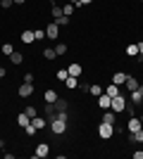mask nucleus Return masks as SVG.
Masks as SVG:
<instances>
[{
	"instance_id": "obj_1",
	"label": "nucleus",
	"mask_w": 143,
	"mask_h": 159,
	"mask_svg": "<svg viewBox=\"0 0 143 159\" xmlns=\"http://www.w3.org/2000/svg\"><path fill=\"white\" fill-rule=\"evenodd\" d=\"M110 109H112V112H117V114L126 112V98H124V95H115V98H112V102H110Z\"/></svg>"
},
{
	"instance_id": "obj_2",
	"label": "nucleus",
	"mask_w": 143,
	"mask_h": 159,
	"mask_svg": "<svg viewBox=\"0 0 143 159\" xmlns=\"http://www.w3.org/2000/svg\"><path fill=\"white\" fill-rule=\"evenodd\" d=\"M67 124H69V121H62V119H57V116H55V119L50 121L48 126H50V131H53L55 135H62V133L67 131Z\"/></svg>"
},
{
	"instance_id": "obj_3",
	"label": "nucleus",
	"mask_w": 143,
	"mask_h": 159,
	"mask_svg": "<svg viewBox=\"0 0 143 159\" xmlns=\"http://www.w3.org/2000/svg\"><path fill=\"white\" fill-rule=\"evenodd\" d=\"M112 124H105V121H100V126H98V135H100L102 140H107V138H112Z\"/></svg>"
},
{
	"instance_id": "obj_4",
	"label": "nucleus",
	"mask_w": 143,
	"mask_h": 159,
	"mask_svg": "<svg viewBox=\"0 0 143 159\" xmlns=\"http://www.w3.org/2000/svg\"><path fill=\"white\" fill-rule=\"evenodd\" d=\"M57 36H60V26H57V24H55V21H53V24H48V26H45V38H57Z\"/></svg>"
},
{
	"instance_id": "obj_5",
	"label": "nucleus",
	"mask_w": 143,
	"mask_h": 159,
	"mask_svg": "<svg viewBox=\"0 0 143 159\" xmlns=\"http://www.w3.org/2000/svg\"><path fill=\"white\" fill-rule=\"evenodd\" d=\"M17 93H19V98H29V95H34V83H21Z\"/></svg>"
},
{
	"instance_id": "obj_6",
	"label": "nucleus",
	"mask_w": 143,
	"mask_h": 159,
	"mask_svg": "<svg viewBox=\"0 0 143 159\" xmlns=\"http://www.w3.org/2000/svg\"><path fill=\"white\" fill-rule=\"evenodd\" d=\"M50 154V147L45 145V143H41V145L36 147V152H34V157H38V159H43V157H48Z\"/></svg>"
},
{
	"instance_id": "obj_7",
	"label": "nucleus",
	"mask_w": 143,
	"mask_h": 159,
	"mask_svg": "<svg viewBox=\"0 0 143 159\" xmlns=\"http://www.w3.org/2000/svg\"><path fill=\"white\" fill-rule=\"evenodd\" d=\"M110 102H112V98H110L107 93L98 95V107H100V109H110Z\"/></svg>"
},
{
	"instance_id": "obj_8",
	"label": "nucleus",
	"mask_w": 143,
	"mask_h": 159,
	"mask_svg": "<svg viewBox=\"0 0 143 159\" xmlns=\"http://www.w3.org/2000/svg\"><path fill=\"white\" fill-rule=\"evenodd\" d=\"M131 102H136V105L143 102V86H138L136 90H131Z\"/></svg>"
},
{
	"instance_id": "obj_9",
	"label": "nucleus",
	"mask_w": 143,
	"mask_h": 159,
	"mask_svg": "<svg viewBox=\"0 0 143 159\" xmlns=\"http://www.w3.org/2000/svg\"><path fill=\"white\" fill-rule=\"evenodd\" d=\"M81 71H83L81 64H69V66H67V74H69V76H76V79H79V76H81Z\"/></svg>"
},
{
	"instance_id": "obj_10",
	"label": "nucleus",
	"mask_w": 143,
	"mask_h": 159,
	"mask_svg": "<svg viewBox=\"0 0 143 159\" xmlns=\"http://www.w3.org/2000/svg\"><path fill=\"white\" fill-rule=\"evenodd\" d=\"M138 128H143V124H141V119H136V116H129V133H134V131H138Z\"/></svg>"
},
{
	"instance_id": "obj_11",
	"label": "nucleus",
	"mask_w": 143,
	"mask_h": 159,
	"mask_svg": "<svg viewBox=\"0 0 143 159\" xmlns=\"http://www.w3.org/2000/svg\"><path fill=\"white\" fill-rule=\"evenodd\" d=\"M117 112H112V109H105V114H102V121H105V124H112V126H115V121H117V116H115Z\"/></svg>"
},
{
	"instance_id": "obj_12",
	"label": "nucleus",
	"mask_w": 143,
	"mask_h": 159,
	"mask_svg": "<svg viewBox=\"0 0 143 159\" xmlns=\"http://www.w3.org/2000/svg\"><path fill=\"white\" fill-rule=\"evenodd\" d=\"M31 124H34V126L41 131V128H45V126H48V119H43V116H38V114H36L34 119H31Z\"/></svg>"
},
{
	"instance_id": "obj_13",
	"label": "nucleus",
	"mask_w": 143,
	"mask_h": 159,
	"mask_svg": "<svg viewBox=\"0 0 143 159\" xmlns=\"http://www.w3.org/2000/svg\"><path fill=\"white\" fill-rule=\"evenodd\" d=\"M124 86L129 88V93H131V90H136V88L141 86V83H138V81L134 79V76H126V81H124Z\"/></svg>"
},
{
	"instance_id": "obj_14",
	"label": "nucleus",
	"mask_w": 143,
	"mask_h": 159,
	"mask_svg": "<svg viewBox=\"0 0 143 159\" xmlns=\"http://www.w3.org/2000/svg\"><path fill=\"white\" fill-rule=\"evenodd\" d=\"M124 81H126V74L124 71H117L115 76H112V83H115V86H124Z\"/></svg>"
},
{
	"instance_id": "obj_15",
	"label": "nucleus",
	"mask_w": 143,
	"mask_h": 159,
	"mask_svg": "<svg viewBox=\"0 0 143 159\" xmlns=\"http://www.w3.org/2000/svg\"><path fill=\"white\" fill-rule=\"evenodd\" d=\"M129 140H131V143H143V128H138V131L129 133Z\"/></svg>"
},
{
	"instance_id": "obj_16",
	"label": "nucleus",
	"mask_w": 143,
	"mask_h": 159,
	"mask_svg": "<svg viewBox=\"0 0 143 159\" xmlns=\"http://www.w3.org/2000/svg\"><path fill=\"white\" fill-rule=\"evenodd\" d=\"M34 40H36L34 31H21V43H26V45H29V43H34Z\"/></svg>"
},
{
	"instance_id": "obj_17",
	"label": "nucleus",
	"mask_w": 143,
	"mask_h": 159,
	"mask_svg": "<svg viewBox=\"0 0 143 159\" xmlns=\"http://www.w3.org/2000/svg\"><path fill=\"white\" fill-rule=\"evenodd\" d=\"M17 124H19L21 128L29 126V124H31V116H29V114H19V116H17Z\"/></svg>"
},
{
	"instance_id": "obj_18",
	"label": "nucleus",
	"mask_w": 143,
	"mask_h": 159,
	"mask_svg": "<svg viewBox=\"0 0 143 159\" xmlns=\"http://www.w3.org/2000/svg\"><path fill=\"white\" fill-rule=\"evenodd\" d=\"M10 62H12V64H21V62H24V55H21V52H17V50H14V52L10 55Z\"/></svg>"
},
{
	"instance_id": "obj_19",
	"label": "nucleus",
	"mask_w": 143,
	"mask_h": 159,
	"mask_svg": "<svg viewBox=\"0 0 143 159\" xmlns=\"http://www.w3.org/2000/svg\"><path fill=\"white\" fill-rule=\"evenodd\" d=\"M53 105H55V112H64V109H67V100H60V98H57Z\"/></svg>"
},
{
	"instance_id": "obj_20",
	"label": "nucleus",
	"mask_w": 143,
	"mask_h": 159,
	"mask_svg": "<svg viewBox=\"0 0 143 159\" xmlns=\"http://www.w3.org/2000/svg\"><path fill=\"white\" fill-rule=\"evenodd\" d=\"M126 55H129V57H138V43H131V45H126Z\"/></svg>"
},
{
	"instance_id": "obj_21",
	"label": "nucleus",
	"mask_w": 143,
	"mask_h": 159,
	"mask_svg": "<svg viewBox=\"0 0 143 159\" xmlns=\"http://www.w3.org/2000/svg\"><path fill=\"white\" fill-rule=\"evenodd\" d=\"M64 83H67V88H69V90H74V88L79 86V81H76V76H67V79H64Z\"/></svg>"
},
{
	"instance_id": "obj_22",
	"label": "nucleus",
	"mask_w": 143,
	"mask_h": 159,
	"mask_svg": "<svg viewBox=\"0 0 143 159\" xmlns=\"http://www.w3.org/2000/svg\"><path fill=\"white\" fill-rule=\"evenodd\" d=\"M105 93H107L110 98H115V95H119V86H115V83H110V86H107V90H105Z\"/></svg>"
},
{
	"instance_id": "obj_23",
	"label": "nucleus",
	"mask_w": 143,
	"mask_h": 159,
	"mask_svg": "<svg viewBox=\"0 0 143 159\" xmlns=\"http://www.w3.org/2000/svg\"><path fill=\"white\" fill-rule=\"evenodd\" d=\"M43 57H45V60H55V57H57V52H55L53 48H48V50H43Z\"/></svg>"
},
{
	"instance_id": "obj_24",
	"label": "nucleus",
	"mask_w": 143,
	"mask_h": 159,
	"mask_svg": "<svg viewBox=\"0 0 143 159\" xmlns=\"http://www.w3.org/2000/svg\"><path fill=\"white\" fill-rule=\"evenodd\" d=\"M62 14H64V12H62V7L55 2V5H53V19H57V17H62Z\"/></svg>"
},
{
	"instance_id": "obj_25",
	"label": "nucleus",
	"mask_w": 143,
	"mask_h": 159,
	"mask_svg": "<svg viewBox=\"0 0 143 159\" xmlns=\"http://www.w3.org/2000/svg\"><path fill=\"white\" fill-rule=\"evenodd\" d=\"M57 100V93L55 90H45V102H55Z\"/></svg>"
},
{
	"instance_id": "obj_26",
	"label": "nucleus",
	"mask_w": 143,
	"mask_h": 159,
	"mask_svg": "<svg viewBox=\"0 0 143 159\" xmlns=\"http://www.w3.org/2000/svg\"><path fill=\"white\" fill-rule=\"evenodd\" d=\"M55 24H57V26H67V24H69V17H64V14H62V17H57V19H55Z\"/></svg>"
},
{
	"instance_id": "obj_27",
	"label": "nucleus",
	"mask_w": 143,
	"mask_h": 159,
	"mask_svg": "<svg viewBox=\"0 0 143 159\" xmlns=\"http://www.w3.org/2000/svg\"><path fill=\"white\" fill-rule=\"evenodd\" d=\"M0 50H2V52H5V55H7V57H10V55H12V52H14V48H12V45H10V43H2V48H0Z\"/></svg>"
},
{
	"instance_id": "obj_28",
	"label": "nucleus",
	"mask_w": 143,
	"mask_h": 159,
	"mask_svg": "<svg viewBox=\"0 0 143 159\" xmlns=\"http://www.w3.org/2000/svg\"><path fill=\"white\" fill-rule=\"evenodd\" d=\"M36 131H38V128H36L34 124H29V126H24V133H26V135H36Z\"/></svg>"
},
{
	"instance_id": "obj_29",
	"label": "nucleus",
	"mask_w": 143,
	"mask_h": 159,
	"mask_svg": "<svg viewBox=\"0 0 143 159\" xmlns=\"http://www.w3.org/2000/svg\"><path fill=\"white\" fill-rule=\"evenodd\" d=\"M62 12H64V17H72V12H74V5L69 2V5H64L62 7Z\"/></svg>"
},
{
	"instance_id": "obj_30",
	"label": "nucleus",
	"mask_w": 143,
	"mask_h": 159,
	"mask_svg": "<svg viewBox=\"0 0 143 159\" xmlns=\"http://www.w3.org/2000/svg\"><path fill=\"white\" fill-rule=\"evenodd\" d=\"M55 52H57V55H64V52H67V45H64V43H57V45H55Z\"/></svg>"
},
{
	"instance_id": "obj_31",
	"label": "nucleus",
	"mask_w": 143,
	"mask_h": 159,
	"mask_svg": "<svg viewBox=\"0 0 143 159\" xmlns=\"http://www.w3.org/2000/svg\"><path fill=\"white\" fill-rule=\"evenodd\" d=\"M34 36H36V40L45 38V29H38V31H34Z\"/></svg>"
},
{
	"instance_id": "obj_32",
	"label": "nucleus",
	"mask_w": 143,
	"mask_h": 159,
	"mask_svg": "<svg viewBox=\"0 0 143 159\" xmlns=\"http://www.w3.org/2000/svg\"><path fill=\"white\" fill-rule=\"evenodd\" d=\"M67 76H69V74H67V69H60V71H57V79H60V81H64Z\"/></svg>"
},
{
	"instance_id": "obj_33",
	"label": "nucleus",
	"mask_w": 143,
	"mask_h": 159,
	"mask_svg": "<svg viewBox=\"0 0 143 159\" xmlns=\"http://www.w3.org/2000/svg\"><path fill=\"white\" fill-rule=\"evenodd\" d=\"M24 114H29V116L34 119V116H36V107H26V109H24Z\"/></svg>"
},
{
	"instance_id": "obj_34",
	"label": "nucleus",
	"mask_w": 143,
	"mask_h": 159,
	"mask_svg": "<svg viewBox=\"0 0 143 159\" xmlns=\"http://www.w3.org/2000/svg\"><path fill=\"white\" fill-rule=\"evenodd\" d=\"M57 119H62V121H69V114H67V109H64V112H57Z\"/></svg>"
},
{
	"instance_id": "obj_35",
	"label": "nucleus",
	"mask_w": 143,
	"mask_h": 159,
	"mask_svg": "<svg viewBox=\"0 0 143 159\" xmlns=\"http://www.w3.org/2000/svg\"><path fill=\"white\" fill-rule=\"evenodd\" d=\"M91 93L93 95H102V88L100 86H91Z\"/></svg>"
},
{
	"instance_id": "obj_36",
	"label": "nucleus",
	"mask_w": 143,
	"mask_h": 159,
	"mask_svg": "<svg viewBox=\"0 0 143 159\" xmlns=\"http://www.w3.org/2000/svg\"><path fill=\"white\" fill-rule=\"evenodd\" d=\"M0 5L7 10V7H12V5H14V0H0Z\"/></svg>"
},
{
	"instance_id": "obj_37",
	"label": "nucleus",
	"mask_w": 143,
	"mask_h": 159,
	"mask_svg": "<svg viewBox=\"0 0 143 159\" xmlns=\"http://www.w3.org/2000/svg\"><path fill=\"white\" fill-rule=\"evenodd\" d=\"M24 83H34V74H24Z\"/></svg>"
},
{
	"instance_id": "obj_38",
	"label": "nucleus",
	"mask_w": 143,
	"mask_h": 159,
	"mask_svg": "<svg viewBox=\"0 0 143 159\" xmlns=\"http://www.w3.org/2000/svg\"><path fill=\"white\" fill-rule=\"evenodd\" d=\"M138 60H143V43H138Z\"/></svg>"
},
{
	"instance_id": "obj_39",
	"label": "nucleus",
	"mask_w": 143,
	"mask_h": 159,
	"mask_svg": "<svg viewBox=\"0 0 143 159\" xmlns=\"http://www.w3.org/2000/svg\"><path fill=\"white\" fill-rule=\"evenodd\" d=\"M134 159H143V152L138 150V152H134Z\"/></svg>"
},
{
	"instance_id": "obj_40",
	"label": "nucleus",
	"mask_w": 143,
	"mask_h": 159,
	"mask_svg": "<svg viewBox=\"0 0 143 159\" xmlns=\"http://www.w3.org/2000/svg\"><path fill=\"white\" fill-rule=\"evenodd\" d=\"M0 79H5V66H0Z\"/></svg>"
},
{
	"instance_id": "obj_41",
	"label": "nucleus",
	"mask_w": 143,
	"mask_h": 159,
	"mask_svg": "<svg viewBox=\"0 0 143 159\" xmlns=\"http://www.w3.org/2000/svg\"><path fill=\"white\" fill-rule=\"evenodd\" d=\"M69 2H72V5H76V7L81 5V0H69Z\"/></svg>"
},
{
	"instance_id": "obj_42",
	"label": "nucleus",
	"mask_w": 143,
	"mask_h": 159,
	"mask_svg": "<svg viewBox=\"0 0 143 159\" xmlns=\"http://www.w3.org/2000/svg\"><path fill=\"white\" fill-rule=\"evenodd\" d=\"M24 2H26V0H14V5H24Z\"/></svg>"
},
{
	"instance_id": "obj_43",
	"label": "nucleus",
	"mask_w": 143,
	"mask_h": 159,
	"mask_svg": "<svg viewBox=\"0 0 143 159\" xmlns=\"http://www.w3.org/2000/svg\"><path fill=\"white\" fill-rule=\"evenodd\" d=\"M91 2H93V0H81V5H91Z\"/></svg>"
},
{
	"instance_id": "obj_44",
	"label": "nucleus",
	"mask_w": 143,
	"mask_h": 159,
	"mask_svg": "<svg viewBox=\"0 0 143 159\" xmlns=\"http://www.w3.org/2000/svg\"><path fill=\"white\" fill-rule=\"evenodd\" d=\"M141 124H143V114H141Z\"/></svg>"
},
{
	"instance_id": "obj_45",
	"label": "nucleus",
	"mask_w": 143,
	"mask_h": 159,
	"mask_svg": "<svg viewBox=\"0 0 143 159\" xmlns=\"http://www.w3.org/2000/svg\"><path fill=\"white\" fill-rule=\"evenodd\" d=\"M0 48H2V40H0Z\"/></svg>"
},
{
	"instance_id": "obj_46",
	"label": "nucleus",
	"mask_w": 143,
	"mask_h": 159,
	"mask_svg": "<svg viewBox=\"0 0 143 159\" xmlns=\"http://www.w3.org/2000/svg\"><path fill=\"white\" fill-rule=\"evenodd\" d=\"M141 2H143V0H141Z\"/></svg>"
}]
</instances>
